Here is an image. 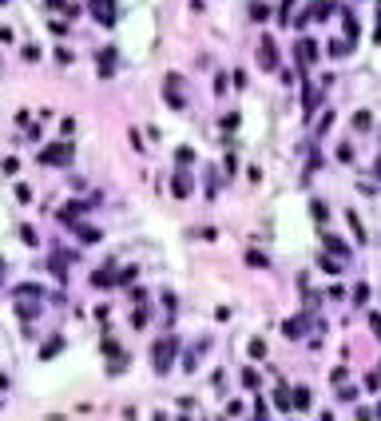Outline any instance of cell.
I'll list each match as a JSON object with an SVG mask.
<instances>
[{
    "label": "cell",
    "instance_id": "cell-1",
    "mask_svg": "<svg viewBox=\"0 0 381 421\" xmlns=\"http://www.w3.org/2000/svg\"><path fill=\"white\" fill-rule=\"evenodd\" d=\"M92 12H96L104 24H111V20H115V0H96V4H92Z\"/></svg>",
    "mask_w": 381,
    "mask_h": 421
},
{
    "label": "cell",
    "instance_id": "cell-2",
    "mask_svg": "<svg viewBox=\"0 0 381 421\" xmlns=\"http://www.w3.org/2000/svg\"><path fill=\"white\" fill-rule=\"evenodd\" d=\"M68 155H72V147H48V151H44L48 163H68Z\"/></svg>",
    "mask_w": 381,
    "mask_h": 421
},
{
    "label": "cell",
    "instance_id": "cell-3",
    "mask_svg": "<svg viewBox=\"0 0 381 421\" xmlns=\"http://www.w3.org/2000/svg\"><path fill=\"white\" fill-rule=\"evenodd\" d=\"M262 60H266V68H274V44L270 40H262Z\"/></svg>",
    "mask_w": 381,
    "mask_h": 421
},
{
    "label": "cell",
    "instance_id": "cell-4",
    "mask_svg": "<svg viewBox=\"0 0 381 421\" xmlns=\"http://www.w3.org/2000/svg\"><path fill=\"white\" fill-rule=\"evenodd\" d=\"M373 330H377V334H381V318H373Z\"/></svg>",
    "mask_w": 381,
    "mask_h": 421
}]
</instances>
